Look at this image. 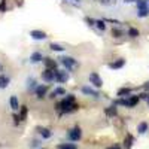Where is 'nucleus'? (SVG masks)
I'll return each instance as SVG.
<instances>
[{"instance_id": "nucleus-31", "label": "nucleus", "mask_w": 149, "mask_h": 149, "mask_svg": "<svg viewBox=\"0 0 149 149\" xmlns=\"http://www.w3.org/2000/svg\"><path fill=\"white\" fill-rule=\"evenodd\" d=\"M95 21H97V19H93V18H90V17H85V22L88 24L90 27H94V26H95Z\"/></svg>"}, {"instance_id": "nucleus-12", "label": "nucleus", "mask_w": 149, "mask_h": 149, "mask_svg": "<svg viewBox=\"0 0 149 149\" xmlns=\"http://www.w3.org/2000/svg\"><path fill=\"white\" fill-rule=\"evenodd\" d=\"M124 66H125V60L124 58H118L115 61H112V63H109V69H112V70H118Z\"/></svg>"}, {"instance_id": "nucleus-26", "label": "nucleus", "mask_w": 149, "mask_h": 149, "mask_svg": "<svg viewBox=\"0 0 149 149\" xmlns=\"http://www.w3.org/2000/svg\"><path fill=\"white\" fill-rule=\"evenodd\" d=\"M95 27H97L98 30L104 31V30H106V24H104V19H97V21H95Z\"/></svg>"}, {"instance_id": "nucleus-29", "label": "nucleus", "mask_w": 149, "mask_h": 149, "mask_svg": "<svg viewBox=\"0 0 149 149\" xmlns=\"http://www.w3.org/2000/svg\"><path fill=\"white\" fill-rule=\"evenodd\" d=\"M8 10V0H0V12H6Z\"/></svg>"}, {"instance_id": "nucleus-8", "label": "nucleus", "mask_w": 149, "mask_h": 149, "mask_svg": "<svg viewBox=\"0 0 149 149\" xmlns=\"http://www.w3.org/2000/svg\"><path fill=\"white\" fill-rule=\"evenodd\" d=\"M81 91H82L85 95H91V97H94V98L100 97V93H98L97 90H94V88H91V86H82Z\"/></svg>"}, {"instance_id": "nucleus-34", "label": "nucleus", "mask_w": 149, "mask_h": 149, "mask_svg": "<svg viewBox=\"0 0 149 149\" xmlns=\"http://www.w3.org/2000/svg\"><path fill=\"white\" fill-rule=\"evenodd\" d=\"M143 90H145V91H146V93H148V91H149V82H146V84H145V85H143Z\"/></svg>"}, {"instance_id": "nucleus-36", "label": "nucleus", "mask_w": 149, "mask_h": 149, "mask_svg": "<svg viewBox=\"0 0 149 149\" xmlns=\"http://www.w3.org/2000/svg\"><path fill=\"white\" fill-rule=\"evenodd\" d=\"M133 2H136V0H125V3H133Z\"/></svg>"}, {"instance_id": "nucleus-37", "label": "nucleus", "mask_w": 149, "mask_h": 149, "mask_svg": "<svg viewBox=\"0 0 149 149\" xmlns=\"http://www.w3.org/2000/svg\"><path fill=\"white\" fill-rule=\"evenodd\" d=\"M72 2H78V3H79V2H81V0H72Z\"/></svg>"}, {"instance_id": "nucleus-23", "label": "nucleus", "mask_w": 149, "mask_h": 149, "mask_svg": "<svg viewBox=\"0 0 149 149\" xmlns=\"http://www.w3.org/2000/svg\"><path fill=\"white\" fill-rule=\"evenodd\" d=\"M9 85V78L5 74H0V88H6Z\"/></svg>"}, {"instance_id": "nucleus-27", "label": "nucleus", "mask_w": 149, "mask_h": 149, "mask_svg": "<svg viewBox=\"0 0 149 149\" xmlns=\"http://www.w3.org/2000/svg\"><path fill=\"white\" fill-rule=\"evenodd\" d=\"M19 118H21V122L27 118V106H21V109H19Z\"/></svg>"}, {"instance_id": "nucleus-10", "label": "nucleus", "mask_w": 149, "mask_h": 149, "mask_svg": "<svg viewBox=\"0 0 149 149\" xmlns=\"http://www.w3.org/2000/svg\"><path fill=\"white\" fill-rule=\"evenodd\" d=\"M30 36L33 37L34 40H45L46 39V33L45 31H42V30H31L30 31Z\"/></svg>"}, {"instance_id": "nucleus-16", "label": "nucleus", "mask_w": 149, "mask_h": 149, "mask_svg": "<svg viewBox=\"0 0 149 149\" xmlns=\"http://www.w3.org/2000/svg\"><path fill=\"white\" fill-rule=\"evenodd\" d=\"M133 143H134V137L128 133V134L125 136V140H124V146H125V149H131Z\"/></svg>"}, {"instance_id": "nucleus-32", "label": "nucleus", "mask_w": 149, "mask_h": 149, "mask_svg": "<svg viewBox=\"0 0 149 149\" xmlns=\"http://www.w3.org/2000/svg\"><path fill=\"white\" fill-rule=\"evenodd\" d=\"M139 97H140V98H145V100H148L149 93H142V94H139Z\"/></svg>"}, {"instance_id": "nucleus-21", "label": "nucleus", "mask_w": 149, "mask_h": 149, "mask_svg": "<svg viewBox=\"0 0 149 149\" xmlns=\"http://www.w3.org/2000/svg\"><path fill=\"white\" fill-rule=\"evenodd\" d=\"M37 131L40 133V136H42L43 139H49V137L52 136V133H51V131H49L48 128H43V127H37Z\"/></svg>"}, {"instance_id": "nucleus-17", "label": "nucleus", "mask_w": 149, "mask_h": 149, "mask_svg": "<svg viewBox=\"0 0 149 149\" xmlns=\"http://www.w3.org/2000/svg\"><path fill=\"white\" fill-rule=\"evenodd\" d=\"M49 49H51V51H55V52H64V46L63 45H60V43H49Z\"/></svg>"}, {"instance_id": "nucleus-15", "label": "nucleus", "mask_w": 149, "mask_h": 149, "mask_svg": "<svg viewBox=\"0 0 149 149\" xmlns=\"http://www.w3.org/2000/svg\"><path fill=\"white\" fill-rule=\"evenodd\" d=\"M43 64L46 69H51V70H55L57 69V61L52 60V58H45L43 60Z\"/></svg>"}, {"instance_id": "nucleus-11", "label": "nucleus", "mask_w": 149, "mask_h": 149, "mask_svg": "<svg viewBox=\"0 0 149 149\" xmlns=\"http://www.w3.org/2000/svg\"><path fill=\"white\" fill-rule=\"evenodd\" d=\"M131 93H133V88H130V86H122V88L118 90L116 95H118L119 98H125V97H130Z\"/></svg>"}, {"instance_id": "nucleus-2", "label": "nucleus", "mask_w": 149, "mask_h": 149, "mask_svg": "<svg viewBox=\"0 0 149 149\" xmlns=\"http://www.w3.org/2000/svg\"><path fill=\"white\" fill-rule=\"evenodd\" d=\"M140 102V97L139 95H130V97H125V98H118L113 103L115 104H121V106H125V107H134L137 106V103Z\"/></svg>"}, {"instance_id": "nucleus-1", "label": "nucleus", "mask_w": 149, "mask_h": 149, "mask_svg": "<svg viewBox=\"0 0 149 149\" xmlns=\"http://www.w3.org/2000/svg\"><path fill=\"white\" fill-rule=\"evenodd\" d=\"M60 115H64V113H72V112L78 110L79 109V104L74 103V95L73 94H66V97L61 100L60 103H57V107H55Z\"/></svg>"}, {"instance_id": "nucleus-22", "label": "nucleus", "mask_w": 149, "mask_h": 149, "mask_svg": "<svg viewBox=\"0 0 149 149\" xmlns=\"http://www.w3.org/2000/svg\"><path fill=\"white\" fill-rule=\"evenodd\" d=\"M127 34H128L130 37H133V39H136V37L140 36V31H139L137 29H134V27H130L128 31H127Z\"/></svg>"}, {"instance_id": "nucleus-39", "label": "nucleus", "mask_w": 149, "mask_h": 149, "mask_svg": "<svg viewBox=\"0 0 149 149\" xmlns=\"http://www.w3.org/2000/svg\"><path fill=\"white\" fill-rule=\"evenodd\" d=\"M42 149H43V148H42Z\"/></svg>"}, {"instance_id": "nucleus-20", "label": "nucleus", "mask_w": 149, "mask_h": 149, "mask_svg": "<svg viewBox=\"0 0 149 149\" xmlns=\"http://www.w3.org/2000/svg\"><path fill=\"white\" fill-rule=\"evenodd\" d=\"M57 95H66V90L61 88V86H58V88H55L51 94H49V97H51V98H55Z\"/></svg>"}, {"instance_id": "nucleus-30", "label": "nucleus", "mask_w": 149, "mask_h": 149, "mask_svg": "<svg viewBox=\"0 0 149 149\" xmlns=\"http://www.w3.org/2000/svg\"><path fill=\"white\" fill-rule=\"evenodd\" d=\"M27 82H29V84H27L29 90H36V86H37V85H36V81H34L33 78H30V79H29Z\"/></svg>"}, {"instance_id": "nucleus-3", "label": "nucleus", "mask_w": 149, "mask_h": 149, "mask_svg": "<svg viewBox=\"0 0 149 149\" xmlns=\"http://www.w3.org/2000/svg\"><path fill=\"white\" fill-rule=\"evenodd\" d=\"M60 63L63 64L67 70H72L73 67H76V66H79V63H78V60H74L73 57H67V55H64V57H61L60 58Z\"/></svg>"}, {"instance_id": "nucleus-4", "label": "nucleus", "mask_w": 149, "mask_h": 149, "mask_svg": "<svg viewBox=\"0 0 149 149\" xmlns=\"http://www.w3.org/2000/svg\"><path fill=\"white\" fill-rule=\"evenodd\" d=\"M67 136H69V139H70L72 142H78V140H81V137H82V130H81V127L74 125L72 130H69Z\"/></svg>"}, {"instance_id": "nucleus-6", "label": "nucleus", "mask_w": 149, "mask_h": 149, "mask_svg": "<svg viewBox=\"0 0 149 149\" xmlns=\"http://www.w3.org/2000/svg\"><path fill=\"white\" fill-rule=\"evenodd\" d=\"M69 81V74L64 70H55V82L58 84H66Z\"/></svg>"}, {"instance_id": "nucleus-25", "label": "nucleus", "mask_w": 149, "mask_h": 149, "mask_svg": "<svg viewBox=\"0 0 149 149\" xmlns=\"http://www.w3.org/2000/svg\"><path fill=\"white\" fill-rule=\"evenodd\" d=\"M57 149H78V148L73 143H61V145L57 146Z\"/></svg>"}, {"instance_id": "nucleus-33", "label": "nucleus", "mask_w": 149, "mask_h": 149, "mask_svg": "<svg viewBox=\"0 0 149 149\" xmlns=\"http://www.w3.org/2000/svg\"><path fill=\"white\" fill-rule=\"evenodd\" d=\"M107 149H121V145H118V143H115V145H112V146H109Z\"/></svg>"}, {"instance_id": "nucleus-38", "label": "nucleus", "mask_w": 149, "mask_h": 149, "mask_svg": "<svg viewBox=\"0 0 149 149\" xmlns=\"http://www.w3.org/2000/svg\"><path fill=\"white\" fill-rule=\"evenodd\" d=\"M146 102H148V106H149V97H148V100H146Z\"/></svg>"}, {"instance_id": "nucleus-18", "label": "nucleus", "mask_w": 149, "mask_h": 149, "mask_svg": "<svg viewBox=\"0 0 149 149\" xmlns=\"http://www.w3.org/2000/svg\"><path fill=\"white\" fill-rule=\"evenodd\" d=\"M30 61H31V63H39V61H43L42 52H33L30 55Z\"/></svg>"}, {"instance_id": "nucleus-28", "label": "nucleus", "mask_w": 149, "mask_h": 149, "mask_svg": "<svg viewBox=\"0 0 149 149\" xmlns=\"http://www.w3.org/2000/svg\"><path fill=\"white\" fill-rule=\"evenodd\" d=\"M112 36L118 39V37H122V36H124V31H122L121 29H112Z\"/></svg>"}, {"instance_id": "nucleus-14", "label": "nucleus", "mask_w": 149, "mask_h": 149, "mask_svg": "<svg viewBox=\"0 0 149 149\" xmlns=\"http://www.w3.org/2000/svg\"><path fill=\"white\" fill-rule=\"evenodd\" d=\"M9 104H10V109H12V110H19V109H21L17 95H12V97L9 98Z\"/></svg>"}, {"instance_id": "nucleus-13", "label": "nucleus", "mask_w": 149, "mask_h": 149, "mask_svg": "<svg viewBox=\"0 0 149 149\" xmlns=\"http://www.w3.org/2000/svg\"><path fill=\"white\" fill-rule=\"evenodd\" d=\"M104 113H106L107 116H116V115H118V107H116V104L113 103L112 106L106 107V109H104Z\"/></svg>"}, {"instance_id": "nucleus-9", "label": "nucleus", "mask_w": 149, "mask_h": 149, "mask_svg": "<svg viewBox=\"0 0 149 149\" xmlns=\"http://www.w3.org/2000/svg\"><path fill=\"white\" fill-rule=\"evenodd\" d=\"M48 93V86L46 85H37L36 90H34V94H36V98H43Z\"/></svg>"}, {"instance_id": "nucleus-19", "label": "nucleus", "mask_w": 149, "mask_h": 149, "mask_svg": "<svg viewBox=\"0 0 149 149\" xmlns=\"http://www.w3.org/2000/svg\"><path fill=\"white\" fill-rule=\"evenodd\" d=\"M148 128H149V124H148L146 121H142L139 125H137V133H139V134H145V133L148 131Z\"/></svg>"}, {"instance_id": "nucleus-5", "label": "nucleus", "mask_w": 149, "mask_h": 149, "mask_svg": "<svg viewBox=\"0 0 149 149\" xmlns=\"http://www.w3.org/2000/svg\"><path fill=\"white\" fill-rule=\"evenodd\" d=\"M88 81H90V84H93L95 86V88H102V86H103V79L98 76L97 72H91L88 74Z\"/></svg>"}, {"instance_id": "nucleus-35", "label": "nucleus", "mask_w": 149, "mask_h": 149, "mask_svg": "<svg viewBox=\"0 0 149 149\" xmlns=\"http://www.w3.org/2000/svg\"><path fill=\"white\" fill-rule=\"evenodd\" d=\"M100 3H102V5H110L109 0H100Z\"/></svg>"}, {"instance_id": "nucleus-24", "label": "nucleus", "mask_w": 149, "mask_h": 149, "mask_svg": "<svg viewBox=\"0 0 149 149\" xmlns=\"http://www.w3.org/2000/svg\"><path fill=\"white\" fill-rule=\"evenodd\" d=\"M149 15V8H145V9H137V17L139 18H146Z\"/></svg>"}, {"instance_id": "nucleus-7", "label": "nucleus", "mask_w": 149, "mask_h": 149, "mask_svg": "<svg viewBox=\"0 0 149 149\" xmlns=\"http://www.w3.org/2000/svg\"><path fill=\"white\" fill-rule=\"evenodd\" d=\"M55 70H57V69H55ZM55 70L45 69V72L42 73V79L46 81V82H54V81H55Z\"/></svg>"}]
</instances>
